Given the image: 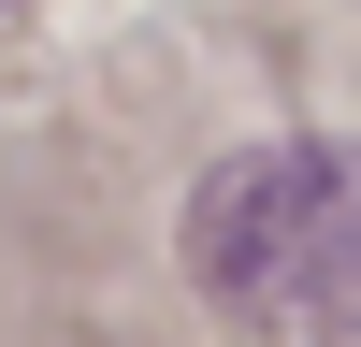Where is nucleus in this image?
Returning a JSON list of instances; mask_svg holds the SVG:
<instances>
[{"mask_svg": "<svg viewBox=\"0 0 361 347\" xmlns=\"http://www.w3.org/2000/svg\"><path fill=\"white\" fill-rule=\"evenodd\" d=\"M188 275L260 333H361V145H246L188 188Z\"/></svg>", "mask_w": 361, "mask_h": 347, "instance_id": "nucleus-1", "label": "nucleus"}]
</instances>
